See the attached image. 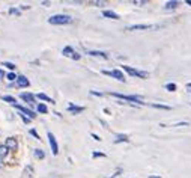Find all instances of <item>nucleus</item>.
Instances as JSON below:
<instances>
[{
  "instance_id": "obj_1",
  "label": "nucleus",
  "mask_w": 191,
  "mask_h": 178,
  "mask_svg": "<svg viewBox=\"0 0 191 178\" xmlns=\"http://www.w3.org/2000/svg\"><path fill=\"white\" fill-rule=\"evenodd\" d=\"M72 21V18L69 15H63V14H56L53 17L48 18V23L54 24V26H62V24H69Z\"/></svg>"
},
{
  "instance_id": "obj_2",
  "label": "nucleus",
  "mask_w": 191,
  "mask_h": 178,
  "mask_svg": "<svg viewBox=\"0 0 191 178\" xmlns=\"http://www.w3.org/2000/svg\"><path fill=\"white\" fill-rule=\"evenodd\" d=\"M113 97L116 98H121V100H125V101H129V103H135V104H145L142 101V98L138 97H134V95H124V94H117V92H112Z\"/></svg>"
},
{
  "instance_id": "obj_3",
  "label": "nucleus",
  "mask_w": 191,
  "mask_h": 178,
  "mask_svg": "<svg viewBox=\"0 0 191 178\" xmlns=\"http://www.w3.org/2000/svg\"><path fill=\"white\" fill-rule=\"evenodd\" d=\"M124 70L129 76H134V77H140V79H146L147 77V72L145 71H138V70H135V68H133V67H128V65H124Z\"/></svg>"
},
{
  "instance_id": "obj_4",
  "label": "nucleus",
  "mask_w": 191,
  "mask_h": 178,
  "mask_svg": "<svg viewBox=\"0 0 191 178\" xmlns=\"http://www.w3.org/2000/svg\"><path fill=\"white\" fill-rule=\"evenodd\" d=\"M48 139H50V146H51V153L53 155H57L59 154V145H57V141L54 137V134L51 131H48Z\"/></svg>"
},
{
  "instance_id": "obj_5",
  "label": "nucleus",
  "mask_w": 191,
  "mask_h": 178,
  "mask_svg": "<svg viewBox=\"0 0 191 178\" xmlns=\"http://www.w3.org/2000/svg\"><path fill=\"white\" fill-rule=\"evenodd\" d=\"M105 76H110V77H114V79H117L119 82H125V76L122 74V71H119V70H112V71H102Z\"/></svg>"
},
{
  "instance_id": "obj_6",
  "label": "nucleus",
  "mask_w": 191,
  "mask_h": 178,
  "mask_svg": "<svg viewBox=\"0 0 191 178\" xmlns=\"http://www.w3.org/2000/svg\"><path fill=\"white\" fill-rule=\"evenodd\" d=\"M62 53H63L65 56H68V58L74 59V60H79V59H80V54H79V53H75V51L72 50V47H65Z\"/></svg>"
},
{
  "instance_id": "obj_7",
  "label": "nucleus",
  "mask_w": 191,
  "mask_h": 178,
  "mask_svg": "<svg viewBox=\"0 0 191 178\" xmlns=\"http://www.w3.org/2000/svg\"><path fill=\"white\" fill-rule=\"evenodd\" d=\"M14 107H17V109H18V110H20V112H21L23 115H27V118L33 119L35 116H36V115H35V113H33V112H32V110H29V109H27V107L21 106V104H18V103H17V104H15V106H14Z\"/></svg>"
},
{
  "instance_id": "obj_8",
  "label": "nucleus",
  "mask_w": 191,
  "mask_h": 178,
  "mask_svg": "<svg viewBox=\"0 0 191 178\" xmlns=\"http://www.w3.org/2000/svg\"><path fill=\"white\" fill-rule=\"evenodd\" d=\"M5 146L8 148V150H12V151H15L17 148H18V142H17V139L15 137H8L6 139V142H5Z\"/></svg>"
},
{
  "instance_id": "obj_9",
  "label": "nucleus",
  "mask_w": 191,
  "mask_h": 178,
  "mask_svg": "<svg viewBox=\"0 0 191 178\" xmlns=\"http://www.w3.org/2000/svg\"><path fill=\"white\" fill-rule=\"evenodd\" d=\"M21 98L26 101V103H29L30 106H33L35 104V97L32 94H29V92H23L21 94Z\"/></svg>"
},
{
  "instance_id": "obj_10",
  "label": "nucleus",
  "mask_w": 191,
  "mask_h": 178,
  "mask_svg": "<svg viewBox=\"0 0 191 178\" xmlns=\"http://www.w3.org/2000/svg\"><path fill=\"white\" fill-rule=\"evenodd\" d=\"M17 85H18L20 88H27V86L30 85V82H29V79H27V77H24V76H20V77L17 79Z\"/></svg>"
},
{
  "instance_id": "obj_11",
  "label": "nucleus",
  "mask_w": 191,
  "mask_h": 178,
  "mask_svg": "<svg viewBox=\"0 0 191 178\" xmlns=\"http://www.w3.org/2000/svg\"><path fill=\"white\" fill-rule=\"evenodd\" d=\"M152 26L151 24H134V26H129L128 30H142V29H151Z\"/></svg>"
},
{
  "instance_id": "obj_12",
  "label": "nucleus",
  "mask_w": 191,
  "mask_h": 178,
  "mask_svg": "<svg viewBox=\"0 0 191 178\" xmlns=\"http://www.w3.org/2000/svg\"><path fill=\"white\" fill-rule=\"evenodd\" d=\"M83 110H84V107H77V106H72V104L68 107V112H69V113H74V115H77V113H81Z\"/></svg>"
},
{
  "instance_id": "obj_13",
  "label": "nucleus",
  "mask_w": 191,
  "mask_h": 178,
  "mask_svg": "<svg viewBox=\"0 0 191 178\" xmlns=\"http://www.w3.org/2000/svg\"><path fill=\"white\" fill-rule=\"evenodd\" d=\"M102 15L107 17V18H112V20H119V15H117L116 12H113V11H104L102 12Z\"/></svg>"
},
{
  "instance_id": "obj_14",
  "label": "nucleus",
  "mask_w": 191,
  "mask_h": 178,
  "mask_svg": "<svg viewBox=\"0 0 191 178\" xmlns=\"http://www.w3.org/2000/svg\"><path fill=\"white\" fill-rule=\"evenodd\" d=\"M176 6H179V2H176V0H172V2H167L166 3V9H175Z\"/></svg>"
},
{
  "instance_id": "obj_15",
  "label": "nucleus",
  "mask_w": 191,
  "mask_h": 178,
  "mask_svg": "<svg viewBox=\"0 0 191 178\" xmlns=\"http://www.w3.org/2000/svg\"><path fill=\"white\" fill-rule=\"evenodd\" d=\"M128 141H129V139H128V136H126V134H117L114 142H116V143H121V142H128Z\"/></svg>"
},
{
  "instance_id": "obj_16",
  "label": "nucleus",
  "mask_w": 191,
  "mask_h": 178,
  "mask_svg": "<svg viewBox=\"0 0 191 178\" xmlns=\"http://www.w3.org/2000/svg\"><path fill=\"white\" fill-rule=\"evenodd\" d=\"M6 155H8V148H6L5 145H0V160L5 158Z\"/></svg>"
},
{
  "instance_id": "obj_17",
  "label": "nucleus",
  "mask_w": 191,
  "mask_h": 178,
  "mask_svg": "<svg viewBox=\"0 0 191 178\" xmlns=\"http://www.w3.org/2000/svg\"><path fill=\"white\" fill-rule=\"evenodd\" d=\"M90 56H101L104 59H107L108 56H107V53H104V51H89Z\"/></svg>"
},
{
  "instance_id": "obj_18",
  "label": "nucleus",
  "mask_w": 191,
  "mask_h": 178,
  "mask_svg": "<svg viewBox=\"0 0 191 178\" xmlns=\"http://www.w3.org/2000/svg\"><path fill=\"white\" fill-rule=\"evenodd\" d=\"M3 101H8V103H11L12 106H15V104H17V100H15L14 97H9V95L3 97Z\"/></svg>"
},
{
  "instance_id": "obj_19",
  "label": "nucleus",
  "mask_w": 191,
  "mask_h": 178,
  "mask_svg": "<svg viewBox=\"0 0 191 178\" xmlns=\"http://www.w3.org/2000/svg\"><path fill=\"white\" fill-rule=\"evenodd\" d=\"M36 109H38V112H39V113H47V112H48V109H47V106H45V104H42V103H39Z\"/></svg>"
},
{
  "instance_id": "obj_20",
  "label": "nucleus",
  "mask_w": 191,
  "mask_h": 178,
  "mask_svg": "<svg viewBox=\"0 0 191 178\" xmlns=\"http://www.w3.org/2000/svg\"><path fill=\"white\" fill-rule=\"evenodd\" d=\"M36 97H38L39 100H44V101H48V103H54V101H53V100H51L50 97H47V95H45V94H38V95H36Z\"/></svg>"
},
{
  "instance_id": "obj_21",
  "label": "nucleus",
  "mask_w": 191,
  "mask_h": 178,
  "mask_svg": "<svg viewBox=\"0 0 191 178\" xmlns=\"http://www.w3.org/2000/svg\"><path fill=\"white\" fill-rule=\"evenodd\" d=\"M35 157H36V158H44L45 157V154H44V151H42V150H35Z\"/></svg>"
},
{
  "instance_id": "obj_22",
  "label": "nucleus",
  "mask_w": 191,
  "mask_h": 178,
  "mask_svg": "<svg viewBox=\"0 0 191 178\" xmlns=\"http://www.w3.org/2000/svg\"><path fill=\"white\" fill-rule=\"evenodd\" d=\"M2 65H3V67H6V68H9V70H11V72L15 70V65H14L12 62H3Z\"/></svg>"
},
{
  "instance_id": "obj_23",
  "label": "nucleus",
  "mask_w": 191,
  "mask_h": 178,
  "mask_svg": "<svg viewBox=\"0 0 191 178\" xmlns=\"http://www.w3.org/2000/svg\"><path fill=\"white\" fill-rule=\"evenodd\" d=\"M166 89L170 91V92H173V91H176V85L175 83H167L166 85Z\"/></svg>"
},
{
  "instance_id": "obj_24",
  "label": "nucleus",
  "mask_w": 191,
  "mask_h": 178,
  "mask_svg": "<svg viewBox=\"0 0 191 178\" xmlns=\"http://www.w3.org/2000/svg\"><path fill=\"white\" fill-rule=\"evenodd\" d=\"M152 107H155V109H164V110H170L169 106H164V104H151Z\"/></svg>"
},
{
  "instance_id": "obj_25",
  "label": "nucleus",
  "mask_w": 191,
  "mask_h": 178,
  "mask_svg": "<svg viewBox=\"0 0 191 178\" xmlns=\"http://www.w3.org/2000/svg\"><path fill=\"white\" fill-rule=\"evenodd\" d=\"M6 77H8V80H17V79H18V77L15 76V72H8Z\"/></svg>"
},
{
  "instance_id": "obj_26",
  "label": "nucleus",
  "mask_w": 191,
  "mask_h": 178,
  "mask_svg": "<svg viewBox=\"0 0 191 178\" xmlns=\"http://www.w3.org/2000/svg\"><path fill=\"white\" fill-rule=\"evenodd\" d=\"M20 118L23 119V122H24V124H29V122H30V118H27V116H26V115H23V113H20Z\"/></svg>"
},
{
  "instance_id": "obj_27",
  "label": "nucleus",
  "mask_w": 191,
  "mask_h": 178,
  "mask_svg": "<svg viewBox=\"0 0 191 178\" xmlns=\"http://www.w3.org/2000/svg\"><path fill=\"white\" fill-rule=\"evenodd\" d=\"M30 134H32V136H35L36 139H41V137H39V134H38V131H36V130H33V128L30 130Z\"/></svg>"
},
{
  "instance_id": "obj_28",
  "label": "nucleus",
  "mask_w": 191,
  "mask_h": 178,
  "mask_svg": "<svg viewBox=\"0 0 191 178\" xmlns=\"http://www.w3.org/2000/svg\"><path fill=\"white\" fill-rule=\"evenodd\" d=\"M9 12H11V14H15V15H18V14H20V11H18V9H14V8H11V9H9Z\"/></svg>"
},
{
  "instance_id": "obj_29",
  "label": "nucleus",
  "mask_w": 191,
  "mask_h": 178,
  "mask_svg": "<svg viewBox=\"0 0 191 178\" xmlns=\"http://www.w3.org/2000/svg\"><path fill=\"white\" fill-rule=\"evenodd\" d=\"M92 137H93L95 141H101V137H100L98 134H95V133H92Z\"/></svg>"
},
{
  "instance_id": "obj_30",
  "label": "nucleus",
  "mask_w": 191,
  "mask_h": 178,
  "mask_svg": "<svg viewBox=\"0 0 191 178\" xmlns=\"http://www.w3.org/2000/svg\"><path fill=\"white\" fill-rule=\"evenodd\" d=\"M105 154H102V153H93V157H104Z\"/></svg>"
},
{
  "instance_id": "obj_31",
  "label": "nucleus",
  "mask_w": 191,
  "mask_h": 178,
  "mask_svg": "<svg viewBox=\"0 0 191 178\" xmlns=\"http://www.w3.org/2000/svg\"><path fill=\"white\" fill-rule=\"evenodd\" d=\"M146 2H134V5H145Z\"/></svg>"
},
{
  "instance_id": "obj_32",
  "label": "nucleus",
  "mask_w": 191,
  "mask_h": 178,
  "mask_svg": "<svg viewBox=\"0 0 191 178\" xmlns=\"http://www.w3.org/2000/svg\"><path fill=\"white\" fill-rule=\"evenodd\" d=\"M5 77V72H3V70H0V79H3Z\"/></svg>"
},
{
  "instance_id": "obj_33",
  "label": "nucleus",
  "mask_w": 191,
  "mask_h": 178,
  "mask_svg": "<svg viewBox=\"0 0 191 178\" xmlns=\"http://www.w3.org/2000/svg\"><path fill=\"white\" fill-rule=\"evenodd\" d=\"M187 89H188V91H190V92H191V83H188V85H187Z\"/></svg>"
},
{
  "instance_id": "obj_34",
  "label": "nucleus",
  "mask_w": 191,
  "mask_h": 178,
  "mask_svg": "<svg viewBox=\"0 0 191 178\" xmlns=\"http://www.w3.org/2000/svg\"><path fill=\"white\" fill-rule=\"evenodd\" d=\"M187 5H190L191 6V0H187Z\"/></svg>"
},
{
  "instance_id": "obj_35",
  "label": "nucleus",
  "mask_w": 191,
  "mask_h": 178,
  "mask_svg": "<svg viewBox=\"0 0 191 178\" xmlns=\"http://www.w3.org/2000/svg\"><path fill=\"white\" fill-rule=\"evenodd\" d=\"M149 178H159V177H155V175H151V177Z\"/></svg>"
},
{
  "instance_id": "obj_36",
  "label": "nucleus",
  "mask_w": 191,
  "mask_h": 178,
  "mask_svg": "<svg viewBox=\"0 0 191 178\" xmlns=\"http://www.w3.org/2000/svg\"><path fill=\"white\" fill-rule=\"evenodd\" d=\"M0 166H2V160H0Z\"/></svg>"
}]
</instances>
